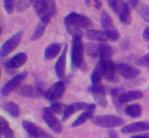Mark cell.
Wrapping results in <instances>:
<instances>
[{
    "label": "cell",
    "instance_id": "cell-1",
    "mask_svg": "<svg viewBox=\"0 0 149 138\" xmlns=\"http://www.w3.org/2000/svg\"><path fill=\"white\" fill-rule=\"evenodd\" d=\"M86 54L91 58H99L100 59H111L114 55L113 46L108 44L87 43L84 46Z\"/></svg>",
    "mask_w": 149,
    "mask_h": 138
},
{
    "label": "cell",
    "instance_id": "cell-2",
    "mask_svg": "<svg viewBox=\"0 0 149 138\" xmlns=\"http://www.w3.org/2000/svg\"><path fill=\"white\" fill-rule=\"evenodd\" d=\"M97 66L98 67L102 77L107 81L112 84H117L120 81L118 75L117 65L112 60L106 58L100 59Z\"/></svg>",
    "mask_w": 149,
    "mask_h": 138
},
{
    "label": "cell",
    "instance_id": "cell-3",
    "mask_svg": "<svg viewBox=\"0 0 149 138\" xmlns=\"http://www.w3.org/2000/svg\"><path fill=\"white\" fill-rule=\"evenodd\" d=\"M71 52V68L72 71H76L82 66L84 62V46L81 40L72 39Z\"/></svg>",
    "mask_w": 149,
    "mask_h": 138
},
{
    "label": "cell",
    "instance_id": "cell-4",
    "mask_svg": "<svg viewBox=\"0 0 149 138\" xmlns=\"http://www.w3.org/2000/svg\"><path fill=\"white\" fill-rule=\"evenodd\" d=\"M90 121L95 126L102 128H114L125 124V120L122 117L116 115H100L93 116Z\"/></svg>",
    "mask_w": 149,
    "mask_h": 138
},
{
    "label": "cell",
    "instance_id": "cell-5",
    "mask_svg": "<svg viewBox=\"0 0 149 138\" xmlns=\"http://www.w3.org/2000/svg\"><path fill=\"white\" fill-rule=\"evenodd\" d=\"M63 22L73 23L79 27L80 28L85 29L87 31L93 29L94 26L91 19L84 15L79 14L77 12H71L67 15L64 18Z\"/></svg>",
    "mask_w": 149,
    "mask_h": 138
},
{
    "label": "cell",
    "instance_id": "cell-6",
    "mask_svg": "<svg viewBox=\"0 0 149 138\" xmlns=\"http://www.w3.org/2000/svg\"><path fill=\"white\" fill-rule=\"evenodd\" d=\"M29 76L28 71H23V72L17 74L15 76H13L10 81L6 83L1 89V94L2 96L9 95L14 90H17L19 87L21 86V84L25 81Z\"/></svg>",
    "mask_w": 149,
    "mask_h": 138
},
{
    "label": "cell",
    "instance_id": "cell-7",
    "mask_svg": "<svg viewBox=\"0 0 149 138\" xmlns=\"http://www.w3.org/2000/svg\"><path fill=\"white\" fill-rule=\"evenodd\" d=\"M23 33H24L23 31H19L3 44L0 49V56L1 58H4V57L10 55L18 46L23 39Z\"/></svg>",
    "mask_w": 149,
    "mask_h": 138
},
{
    "label": "cell",
    "instance_id": "cell-8",
    "mask_svg": "<svg viewBox=\"0 0 149 138\" xmlns=\"http://www.w3.org/2000/svg\"><path fill=\"white\" fill-rule=\"evenodd\" d=\"M16 93L20 97L26 98L36 99L45 96V92L42 89L31 84H23L21 85L17 90Z\"/></svg>",
    "mask_w": 149,
    "mask_h": 138
},
{
    "label": "cell",
    "instance_id": "cell-9",
    "mask_svg": "<svg viewBox=\"0 0 149 138\" xmlns=\"http://www.w3.org/2000/svg\"><path fill=\"white\" fill-rule=\"evenodd\" d=\"M42 118L45 123L50 128L51 130L56 134H61L63 131V126L61 121L51 113L49 107H44Z\"/></svg>",
    "mask_w": 149,
    "mask_h": 138
},
{
    "label": "cell",
    "instance_id": "cell-10",
    "mask_svg": "<svg viewBox=\"0 0 149 138\" xmlns=\"http://www.w3.org/2000/svg\"><path fill=\"white\" fill-rule=\"evenodd\" d=\"M32 4L33 5L36 15L40 19V21L48 24L51 21L52 15L48 6L47 1L44 0L32 1Z\"/></svg>",
    "mask_w": 149,
    "mask_h": 138
},
{
    "label": "cell",
    "instance_id": "cell-11",
    "mask_svg": "<svg viewBox=\"0 0 149 138\" xmlns=\"http://www.w3.org/2000/svg\"><path fill=\"white\" fill-rule=\"evenodd\" d=\"M22 126L23 129L30 135L31 137L35 138H53V136L50 133L47 132L39 127L38 125L35 124L31 121L23 120L22 121Z\"/></svg>",
    "mask_w": 149,
    "mask_h": 138
},
{
    "label": "cell",
    "instance_id": "cell-12",
    "mask_svg": "<svg viewBox=\"0 0 149 138\" xmlns=\"http://www.w3.org/2000/svg\"><path fill=\"white\" fill-rule=\"evenodd\" d=\"M65 91V84L63 81H58L52 84L45 94V97L49 101H56L61 98Z\"/></svg>",
    "mask_w": 149,
    "mask_h": 138
},
{
    "label": "cell",
    "instance_id": "cell-13",
    "mask_svg": "<svg viewBox=\"0 0 149 138\" xmlns=\"http://www.w3.org/2000/svg\"><path fill=\"white\" fill-rule=\"evenodd\" d=\"M90 92L93 95V98L99 106L106 107L108 106V100L106 98V89L101 84L92 85L90 87Z\"/></svg>",
    "mask_w": 149,
    "mask_h": 138
},
{
    "label": "cell",
    "instance_id": "cell-14",
    "mask_svg": "<svg viewBox=\"0 0 149 138\" xmlns=\"http://www.w3.org/2000/svg\"><path fill=\"white\" fill-rule=\"evenodd\" d=\"M117 71L119 76L125 79H132L141 74V70L130 64L119 63L117 65Z\"/></svg>",
    "mask_w": 149,
    "mask_h": 138
},
{
    "label": "cell",
    "instance_id": "cell-15",
    "mask_svg": "<svg viewBox=\"0 0 149 138\" xmlns=\"http://www.w3.org/2000/svg\"><path fill=\"white\" fill-rule=\"evenodd\" d=\"M67 52H68V44H64V48L61 52V55L57 60L55 65V74L59 79H63L65 75V68H66Z\"/></svg>",
    "mask_w": 149,
    "mask_h": 138
},
{
    "label": "cell",
    "instance_id": "cell-16",
    "mask_svg": "<svg viewBox=\"0 0 149 138\" xmlns=\"http://www.w3.org/2000/svg\"><path fill=\"white\" fill-rule=\"evenodd\" d=\"M28 60V55L25 52H19L5 62V68L13 70L23 66Z\"/></svg>",
    "mask_w": 149,
    "mask_h": 138
},
{
    "label": "cell",
    "instance_id": "cell-17",
    "mask_svg": "<svg viewBox=\"0 0 149 138\" xmlns=\"http://www.w3.org/2000/svg\"><path fill=\"white\" fill-rule=\"evenodd\" d=\"M149 131V123L147 121H138L129 123L121 129L123 134L138 133Z\"/></svg>",
    "mask_w": 149,
    "mask_h": 138
},
{
    "label": "cell",
    "instance_id": "cell-18",
    "mask_svg": "<svg viewBox=\"0 0 149 138\" xmlns=\"http://www.w3.org/2000/svg\"><path fill=\"white\" fill-rule=\"evenodd\" d=\"M85 37L90 40L97 41V42H110L109 31L97 30V29H90L86 31L84 34Z\"/></svg>",
    "mask_w": 149,
    "mask_h": 138
},
{
    "label": "cell",
    "instance_id": "cell-19",
    "mask_svg": "<svg viewBox=\"0 0 149 138\" xmlns=\"http://www.w3.org/2000/svg\"><path fill=\"white\" fill-rule=\"evenodd\" d=\"M143 97V93L139 90H130V91L122 92L119 94L118 97V101L121 104L130 103V102L140 100Z\"/></svg>",
    "mask_w": 149,
    "mask_h": 138
},
{
    "label": "cell",
    "instance_id": "cell-20",
    "mask_svg": "<svg viewBox=\"0 0 149 138\" xmlns=\"http://www.w3.org/2000/svg\"><path fill=\"white\" fill-rule=\"evenodd\" d=\"M119 20L122 24L125 25V26H129L132 23V9L130 7L127 1H122V7H121L120 10H119Z\"/></svg>",
    "mask_w": 149,
    "mask_h": 138
},
{
    "label": "cell",
    "instance_id": "cell-21",
    "mask_svg": "<svg viewBox=\"0 0 149 138\" xmlns=\"http://www.w3.org/2000/svg\"><path fill=\"white\" fill-rule=\"evenodd\" d=\"M62 44L60 43H52L48 45L45 50V58L47 60L54 59L61 52Z\"/></svg>",
    "mask_w": 149,
    "mask_h": 138
},
{
    "label": "cell",
    "instance_id": "cell-22",
    "mask_svg": "<svg viewBox=\"0 0 149 138\" xmlns=\"http://www.w3.org/2000/svg\"><path fill=\"white\" fill-rule=\"evenodd\" d=\"M3 109L13 118H18L21 114V110L19 105L13 101H8L4 103Z\"/></svg>",
    "mask_w": 149,
    "mask_h": 138
},
{
    "label": "cell",
    "instance_id": "cell-23",
    "mask_svg": "<svg viewBox=\"0 0 149 138\" xmlns=\"http://www.w3.org/2000/svg\"><path fill=\"white\" fill-rule=\"evenodd\" d=\"M63 23L67 32L68 33V34L72 36L73 39L81 40L83 37V32L81 31V28L73 23H66V22H63Z\"/></svg>",
    "mask_w": 149,
    "mask_h": 138
},
{
    "label": "cell",
    "instance_id": "cell-24",
    "mask_svg": "<svg viewBox=\"0 0 149 138\" xmlns=\"http://www.w3.org/2000/svg\"><path fill=\"white\" fill-rule=\"evenodd\" d=\"M125 112L127 116H130L131 118L138 119V118H140L142 116L143 109V107L140 104L134 103V104L128 105L125 108Z\"/></svg>",
    "mask_w": 149,
    "mask_h": 138
},
{
    "label": "cell",
    "instance_id": "cell-25",
    "mask_svg": "<svg viewBox=\"0 0 149 138\" xmlns=\"http://www.w3.org/2000/svg\"><path fill=\"white\" fill-rule=\"evenodd\" d=\"M95 110H88L83 112L81 114H80L78 117L74 121V122L71 124V126L74 128L78 127V126H81L84 124L88 119H91L93 117V114Z\"/></svg>",
    "mask_w": 149,
    "mask_h": 138
},
{
    "label": "cell",
    "instance_id": "cell-26",
    "mask_svg": "<svg viewBox=\"0 0 149 138\" xmlns=\"http://www.w3.org/2000/svg\"><path fill=\"white\" fill-rule=\"evenodd\" d=\"M100 23H101L102 27L106 31H111L116 30L115 28L114 23L112 19V17L109 15V13L106 11L103 10L101 12V16H100Z\"/></svg>",
    "mask_w": 149,
    "mask_h": 138
},
{
    "label": "cell",
    "instance_id": "cell-27",
    "mask_svg": "<svg viewBox=\"0 0 149 138\" xmlns=\"http://www.w3.org/2000/svg\"><path fill=\"white\" fill-rule=\"evenodd\" d=\"M0 126H1V133L5 138H14L15 135L13 130L11 129L10 123L4 117H0Z\"/></svg>",
    "mask_w": 149,
    "mask_h": 138
},
{
    "label": "cell",
    "instance_id": "cell-28",
    "mask_svg": "<svg viewBox=\"0 0 149 138\" xmlns=\"http://www.w3.org/2000/svg\"><path fill=\"white\" fill-rule=\"evenodd\" d=\"M47 25V23H44V22H39V23H38L37 26H36V28H35L31 37V40L33 41V42L39 40V39L43 36L44 33H45Z\"/></svg>",
    "mask_w": 149,
    "mask_h": 138
},
{
    "label": "cell",
    "instance_id": "cell-29",
    "mask_svg": "<svg viewBox=\"0 0 149 138\" xmlns=\"http://www.w3.org/2000/svg\"><path fill=\"white\" fill-rule=\"evenodd\" d=\"M71 105L74 107L76 112L80 110H95L96 105L94 103H87L85 102H75L71 104Z\"/></svg>",
    "mask_w": 149,
    "mask_h": 138
},
{
    "label": "cell",
    "instance_id": "cell-30",
    "mask_svg": "<svg viewBox=\"0 0 149 138\" xmlns=\"http://www.w3.org/2000/svg\"><path fill=\"white\" fill-rule=\"evenodd\" d=\"M139 15L140 17L145 20L147 23H149V6L143 3L140 2L137 8L135 9Z\"/></svg>",
    "mask_w": 149,
    "mask_h": 138
},
{
    "label": "cell",
    "instance_id": "cell-31",
    "mask_svg": "<svg viewBox=\"0 0 149 138\" xmlns=\"http://www.w3.org/2000/svg\"><path fill=\"white\" fill-rule=\"evenodd\" d=\"M67 106H68V105L56 102V103H54L51 105L50 107H49V110L53 114H63L66 109Z\"/></svg>",
    "mask_w": 149,
    "mask_h": 138
},
{
    "label": "cell",
    "instance_id": "cell-32",
    "mask_svg": "<svg viewBox=\"0 0 149 138\" xmlns=\"http://www.w3.org/2000/svg\"><path fill=\"white\" fill-rule=\"evenodd\" d=\"M102 78L103 77H102L101 74H100V71H99L98 67L96 65V67L93 70V73H92L91 76H90V79H91V82L93 84V85L101 84Z\"/></svg>",
    "mask_w": 149,
    "mask_h": 138
},
{
    "label": "cell",
    "instance_id": "cell-33",
    "mask_svg": "<svg viewBox=\"0 0 149 138\" xmlns=\"http://www.w3.org/2000/svg\"><path fill=\"white\" fill-rule=\"evenodd\" d=\"M119 94H120V89L119 88H115L111 91V95L112 100H113V105H115L116 107V110H117L119 111V110H121L122 108V104L119 103V102L118 101V97H119Z\"/></svg>",
    "mask_w": 149,
    "mask_h": 138
},
{
    "label": "cell",
    "instance_id": "cell-34",
    "mask_svg": "<svg viewBox=\"0 0 149 138\" xmlns=\"http://www.w3.org/2000/svg\"><path fill=\"white\" fill-rule=\"evenodd\" d=\"M32 4V1H23V0H19L16 1V11L17 12H21L27 10L31 4Z\"/></svg>",
    "mask_w": 149,
    "mask_h": 138
},
{
    "label": "cell",
    "instance_id": "cell-35",
    "mask_svg": "<svg viewBox=\"0 0 149 138\" xmlns=\"http://www.w3.org/2000/svg\"><path fill=\"white\" fill-rule=\"evenodd\" d=\"M4 7L7 14H12L16 9V1L14 0H5L4 1Z\"/></svg>",
    "mask_w": 149,
    "mask_h": 138
},
{
    "label": "cell",
    "instance_id": "cell-36",
    "mask_svg": "<svg viewBox=\"0 0 149 138\" xmlns=\"http://www.w3.org/2000/svg\"><path fill=\"white\" fill-rule=\"evenodd\" d=\"M123 1H115V0H109L108 1V4H109V7L116 14L118 15L119 10H120L121 7H122V4Z\"/></svg>",
    "mask_w": 149,
    "mask_h": 138
},
{
    "label": "cell",
    "instance_id": "cell-37",
    "mask_svg": "<svg viewBox=\"0 0 149 138\" xmlns=\"http://www.w3.org/2000/svg\"><path fill=\"white\" fill-rule=\"evenodd\" d=\"M74 113H76V110L75 109H74V107L71 105V104L68 105L67 106L66 109L65 110V111H64L63 113L62 121L63 122L66 121L68 120V119H69V118L71 117Z\"/></svg>",
    "mask_w": 149,
    "mask_h": 138
},
{
    "label": "cell",
    "instance_id": "cell-38",
    "mask_svg": "<svg viewBox=\"0 0 149 138\" xmlns=\"http://www.w3.org/2000/svg\"><path fill=\"white\" fill-rule=\"evenodd\" d=\"M135 65L138 66H149V53L143 55L135 61Z\"/></svg>",
    "mask_w": 149,
    "mask_h": 138
},
{
    "label": "cell",
    "instance_id": "cell-39",
    "mask_svg": "<svg viewBox=\"0 0 149 138\" xmlns=\"http://www.w3.org/2000/svg\"><path fill=\"white\" fill-rule=\"evenodd\" d=\"M47 1L48 6H49V8L50 10L51 13H52V15L54 16L56 14L57 12V6L56 4H55V1H51V0H47Z\"/></svg>",
    "mask_w": 149,
    "mask_h": 138
},
{
    "label": "cell",
    "instance_id": "cell-40",
    "mask_svg": "<svg viewBox=\"0 0 149 138\" xmlns=\"http://www.w3.org/2000/svg\"><path fill=\"white\" fill-rule=\"evenodd\" d=\"M140 2H141V1H138V0H134V1L133 0H131V1H127L128 5L130 6V7L132 10H133V9H136L137 7L138 6V4H140Z\"/></svg>",
    "mask_w": 149,
    "mask_h": 138
},
{
    "label": "cell",
    "instance_id": "cell-41",
    "mask_svg": "<svg viewBox=\"0 0 149 138\" xmlns=\"http://www.w3.org/2000/svg\"><path fill=\"white\" fill-rule=\"evenodd\" d=\"M142 36L144 41H146V42H149V26L144 28L143 31Z\"/></svg>",
    "mask_w": 149,
    "mask_h": 138
},
{
    "label": "cell",
    "instance_id": "cell-42",
    "mask_svg": "<svg viewBox=\"0 0 149 138\" xmlns=\"http://www.w3.org/2000/svg\"><path fill=\"white\" fill-rule=\"evenodd\" d=\"M94 5L96 10H100L102 8V1L100 0H95L94 1Z\"/></svg>",
    "mask_w": 149,
    "mask_h": 138
},
{
    "label": "cell",
    "instance_id": "cell-43",
    "mask_svg": "<svg viewBox=\"0 0 149 138\" xmlns=\"http://www.w3.org/2000/svg\"><path fill=\"white\" fill-rule=\"evenodd\" d=\"M109 138H119L117 133L114 130H110L109 132Z\"/></svg>",
    "mask_w": 149,
    "mask_h": 138
},
{
    "label": "cell",
    "instance_id": "cell-44",
    "mask_svg": "<svg viewBox=\"0 0 149 138\" xmlns=\"http://www.w3.org/2000/svg\"><path fill=\"white\" fill-rule=\"evenodd\" d=\"M131 138H149L148 136H144V135H137V136L132 137Z\"/></svg>",
    "mask_w": 149,
    "mask_h": 138
},
{
    "label": "cell",
    "instance_id": "cell-45",
    "mask_svg": "<svg viewBox=\"0 0 149 138\" xmlns=\"http://www.w3.org/2000/svg\"><path fill=\"white\" fill-rule=\"evenodd\" d=\"M84 2H85V4H86V6H87V7H90V5H91V1H90V0H86L85 1H84Z\"/></svg>",
    "mask_w": 149,
    "mask_h": 138
},
{
    "label": "cell",
    "instance_id": "cell-46",
    "mask_svg": "<svg viewBox=\"0 0 149 138\" xmlns=\"http://www.w3.org/2000/svg\"><path fill=\"white\" fill-rule=\"evenodd\" d=\"M29 138H35V137H31L30 136V137H29Z\"/></svg>",
    "mask_w": 149,
    "mask_h": 138
},
{
    "label": "cell",
    "instance_id": "cell-47",
    "mask_svg": "<svg viewBox=\"0 0 149 138\" xmlns=\"http://www.w3.org/2000/svg\"><path fill=\"white\" fill-rule=\"evenodd\" d=\"M148 49H149V45H148Z\"/></svg>",
    "mask_w": 149,
    "mask_h": 138
}]
</instances>
